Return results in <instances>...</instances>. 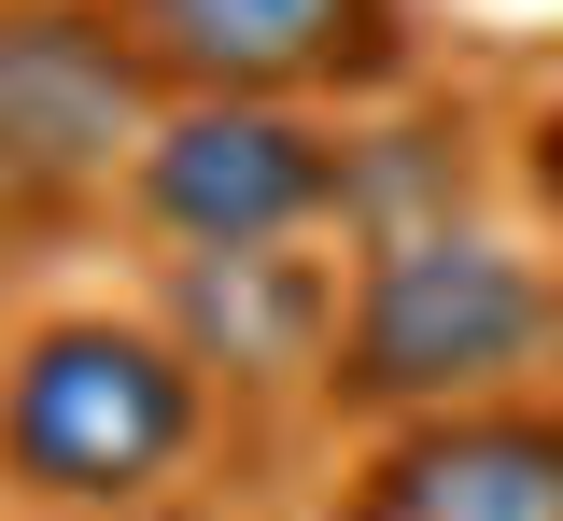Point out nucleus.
Here are the masks:
<instances>
[{"instance_id": "39448f33", "label": "nucleus", "mask_w": 563, "mask_h": 521, "mask_svg": "<svg viewBox=\"0 0 563 521\" xmlns=\"http://www.w3.org/2000/svg\"><path fill=\"white\" fill-rule=\"evenodd\" d=\"M155 85L184 99H296V85H366L395 0H113Z\"/></svg>"}, {"instance_id": "20e7f679", "label": "nucleus", "mask_w": 563, "mask_h": 521, "mask_svg": "<svg viewBox=\"0 0 563 521\" xmlns=\"http://www.w3.org/2000/svg\"><path fill=\"white\" fill-rule=\"evenodd\" d=\"M352 198V155L324 128H296L282 99H184L155 113L141 142V212L198 254H240V240H296L310 212Z\"/></svg>"}, {"instance_id": "0eeeda50", "label": "nucleus", "mask_w": 563, "mask_h": 521, "mask_svg": "<svg viewBox=\"0 0 563 521\" xmlns=\"http://www.w3.org/2000/svg\"><path fill=\"white\" fill-rule=\"evenodd\" d=\"M324 324H339L324 310V268L282 254V240H240V254H198L184 268V339L225 353V367H310Z\"/></svg>"}, {"instance_id": "6e6552de", "label": "nucleus", "mask_w": 563, "mask_h": 521, "mask_svg": "<svg viewBox=\"0 0 563 521\" xmlns=\"http://www.w3.org/2000/svg\"><path fill=\"white\" fill-rule=\"evenodd\" d=\"M536 184H550V198H563V99H550V113H536Z\"/></svg>"}, {"instance_id": "f257e3e1", "label": "nucleus", "mask_w": 563, "mask_h": 521, "mask_svg": "<svg viewBox=\"0 0 563 521\" xmlns=\"http://www.w3.org/2000/svg\"><path fill=\"white\" fill-rule=\"evenodd\" d=\"M550 339H563V297L507 240H479V225H409V240L366 254V282L339 310V395L352 409H395V423L479 409L493 380L536 367Z\"/></svg>"}, {"instance_id": "423d86ee", "label": "nucleus", "mask_w": 563, "mask_h": 521, "mask_svg": "<svg viewBox=\"0 0 563 521\" xmlns=\"http://www.w3.org/2000/svg\"><path fill=\"white\" fill-rule=\"evenodd\" d=\"M352 521H563V423L536 409H422L380 437Z\"/></svg>"}, {"instance_id": "f03ea898", "label": "nucleus", "mask_w": 563, "mask_h": 521, "mask_svg": "<svg viewBox=\"0 0 563 521\" xmlns=\"http://www.w3.org/2000/svg\"><path fill=\"white\" fill-rule=\"evenodd\" d=\"M198 451V353L141 324H43L0 380V465L57 508H141Z\"/></svg>"}, {"instance_id": "7ed1b4c3", "label": "nucleus", "mask_w": 563, "mask_h": 521, "mask_svg": "<svg viewBox=\"0 0 563 521\" xmlns=\"http://www.w3.org/2000/svg\"><path fill=\"white\" fill-rule=\"evenodd\" d=\"M141 85L155 57L128 43V14H85V0H29L0 14V198H85L141 169Z\"/></svg>"}]
</instances>
